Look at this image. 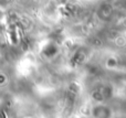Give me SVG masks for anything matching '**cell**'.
<instances>
[{
    "label": "cell",
    "instance_id": "6da1fadb",
    "mask_svg": "<svg viewBox=\"0 0 126 118\" xmlns=\"http://www.w3.org/2000/svg\"><path fill=\"white\" fill-rule=\"evenodd\" d=\"M115 43H116V45H118V46H123L126 44V39L123 37H117L115 39Z\"/></svg>",
    "mask_w": 126,
    "mask_h": 118
},
{
    "label": "cell",
    "instance_id": "7a4b0ae2",
    "mask_svg": "<svg viewBox=\"0 0 126 118\" xmlns=\"http://www.w3.org/2000/svg\"><path fill=\"white\" fill-rule=\"evenodd\" d=\"M92 96L95 97L96 101H102V99H103V95H102V93H101V92H94Z\"/></svg>",
    "mask_w": 126,
    "mask_h": 118
}]
</instances>
